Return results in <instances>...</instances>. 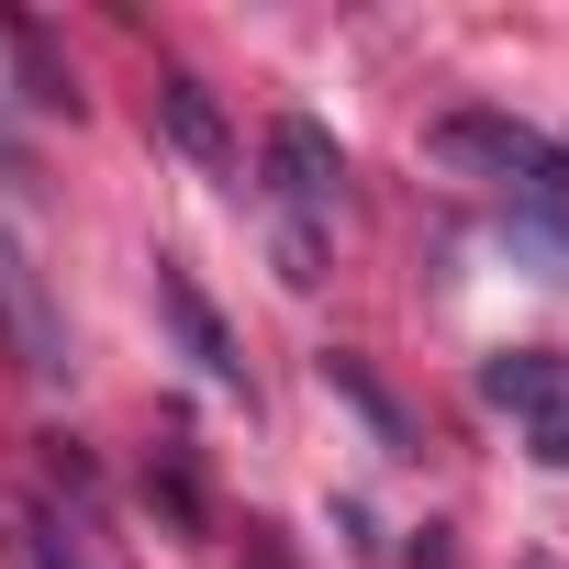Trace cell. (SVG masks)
<instances>
[{
	"label": "cell",
	"mask_w": 569,
	"mask_h": 569,
	"mask_svg": "<svg viewBox=\"0 0 569 569\" xmlns=\"http://www.w3.org/2000/svg\"><path fill=\"white\" fill-rule=\"evenodd\" d=\"M257 179H268V212H279V279L313 291V279H325V234H336V212H347V146H336L313 112H279Z\"/></svg>",
	"instance_id": "obj_1"
},
{
	"label": "cell",
	"mask_w": 569,
	"mask_h": 569,
	"mask_svg": "<svg viewBox=\"0 0 569 569\" xmlns=\"http://www.w3.org/2000/svg\"><path fill=\"white\" fill-rule=\"evenodd\" d=\"M436 157L469 168V179H491L502 212L569 257V157H558L536 123H513V112H447V123H436Z\"/></svg>",
	"instance_id": "obj_2"
},
{
	"label": "cell",
	"mask_w": 569,
	"mask_h": 569,
	"mask_svg": "<svg viewBox=\"0 0 569 569\" xmlns=\"http://www.w3.org/2000/svg\"><path fill=\"white\" fill-rule=\"evenodd\" d=\"M0 358H12L23 380H68V313H57V279L23 234H0Z\"/></svg>",
	"instance_id": "obj_3"
},
{
	"label": "cell",
	"mask_w": 569,
	"mask_h": 569,
	"mask_svg": "<svg viewBox=\"0 0 569 569\" xmlns=\"http://www.w3.org/2000/svg\"><path fill=\"white\" fill-rule=\"evenodd\" d=\"M157 313H168V336H179V358L212 380V391H234V402H257V380H246V347H234V325L212 313V291L179 268V257H157Z\"/></svg>",
	"instance_id": "obj_4"
},
{
	"label": "cell",
	"mask_w": 569,
	"mask_h": 569,
	"mask_svg": "<svg viewBox=\"0 0 569 569\" xmlns=\"http://www.w3.org/2000/svg\"><path fill=\"white\" fill-rule=\"evenodd\" d=\"M0 569H101V558L46 491H0Z\"/></svg>",
	"instance_id": "obj_5"
},
{
	"label": "cell",
	"mask_w": 569,
	"mask_h": 569,
	"mask_svg": "<svg viewBox=\"0 0 569 569\" xmlns=\"http://www.w3.org/2000/svg\"><path fill=\"white\" fill-rule=\"evenodd\" d=\"M157 134H168L190 168H212V179L234 168V123H223V101H212L190 68H168V79H157Z\"/></svg>",
	"instance_id": "obj_6"
},
{
	"label": "cell",
	"mask_w": 569,
	"mask_h": 569,
	"mask_svg": "<svg viewBox=\"0 0 569 569\" xmlns=\"http://www.w3.org/2000/svg\"><path fill=\"white\" fill-rule=\"evenodd\" d=\"M146 502H168V525L179 536H212V491H201V447L168 425L157 447H146Z\"/></svg>",
	"instance_id": "obj_7"
},
{
	"label": "cell",
	"mask_w": 569,
	"mask_h": 569,
	"mask_svg": "<svg viewBox=\"0 0 569 569\" xmlns=\"http://www.w3.org/2000/svg\"><path fill=\"white\" fill-rule=\"evenodd\" d=\"M558 391H569V369H558L547 347H513V358L480 369V402H491V413H547Z\"/></svg>",
	"instance_id": "obj_8"
},
{
	"label": "cell",
	"mask_w": 569,
	"mask_h": 569,
	"mask_svg": "<svg viewBox=\"0 0 569 569\" xmlns=\"http://www.w3.org/2000/svg\"><path fill=\"white\" fill-rule=\"evenodd\" d=\"M525 458H536V469H569V391H558L547 413H525Z\"/></svg>",
	"instance_id": "obj_9"
},
{
	"label": "cell",
	"mask_w": 569,
	"mask_h": 569,
	"mask_svg": "<svg viewBox=\"0 0 569 569\" xmlns=\"http://www.w3.org/2000/svg\"><path fill=\"white\" fill-rule=\"evenodd\" d=\"M513 569H569V558H558V547H525V558H513Z\"/></svg>",
	"instance_id": "obj_10"
}]
</instances>
